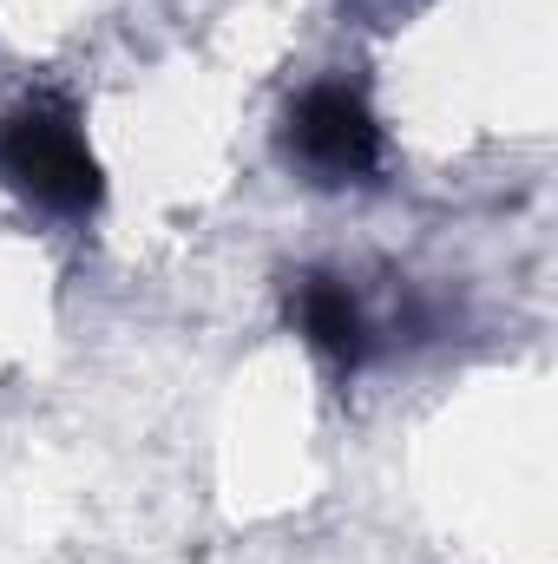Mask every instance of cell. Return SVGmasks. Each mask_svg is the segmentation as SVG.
<instances>
[{
    "mask_svg": "<svg viewBox=\"0 0 558 564\" xmlns=\"http://www.w3.org/2000/svg\"><path fill=\"white\" fill-rule=\"evenodd\" d=\"M0 184L60 224H86L106 204V171L73 99L20 93L0 112Z\"/></svg>",
    "mask_w": 558,
    "mask_h": 564,
    "instance_id": "1",
    "label": "cell"
},
{
    "mask_svg": "<svg viewBox=\"0 0 558 564\" xmlns=\"http://www.w3.org/2000/svg\"><path fill=\"white\" fill-rule=\"evenodd\" d=\"M277 144L289 158V171L322 184V191L375 184L382 164H388V126H382L375 99L355 79H309L282 106Z\"/></svg>",
    "mask_w": 558,
    "mask_h": 564,
    "instance_id": "2",
    "label": "cell"
},
{
    "mask_svg": "<svg viewBox=\"0 0 558 564\" xmlns=\"http://www.w3.org/2000/svg\"><path fill=\"white\" fill-rule=\"evenodd\" d=\"M289 328L302 335V348L315 361H329L342 381H355L382 348H388V322L368 308V295L335 270H302L289 282Z\"/></svg>",
    "mask_w": 558,
    "mask_h": 564,
    "instance_id": "3",
    "label": "cell"
}]
</instances>
